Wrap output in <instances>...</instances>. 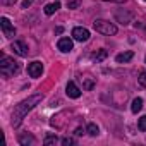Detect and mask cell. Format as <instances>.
Here are the masks:
<instances>
[{"label": "cell", "instance_id": "obj_16", "mask_svg": "<svg viewBox=\"0 0 146 146\" xmlns=\"http://www.w3.org/2000/svg\"><path fill=\"white\" fill-rule=\"evenodd\" d=\"M107 55H108V52L102 48V50H100V52L95 55V60H96V62H102V60H105V58H107Z\"/></svg>", "mask_w": 146, "mask_h": 146}, {"label": "cell", "instance_id": "obj_8", "mask_svg": "<svg viewBox=\"0 0 146 146\" xmlns=\"http://www.w3.org/2000/svg\"><path fill=\"white\" fill-rule=\"evenodd\" d=\"M65 93H67V96H69V98H74V100L81 96V90L76 86V83H72V81H69V83H67Z\"/></svg>", "mask_w": 146, "mask_h": 146}, {"label": "cell", "instance_id": "obj_14", "mask_svg": "<svg viewBox=\"0 0 146 146\" xmlns=\"http://www.w3.org/2000/svg\"><path fill=\"white\" fill-rule=\"evenodd\" d=\"M141 108H143V100H141V98H134V100H132V105H131L132 113H137Z\"/></svg>", "mask_w": 146, "mask_h": 146}, {"label": "cell", "instance_id": "obj_26", "mask_svg": "<svg viewBox=\"0 0 146 146\" xmlns=\"http://www.w3.org/2000/svg\"><path fill=\"white\" fill-rule=\"evenodd\" d=\"M105 2H117V4H122V2H125V0H105Z\"/></svg>", "mask_w": 146, "mask_h": 146}, {"label": "cell", "instance_id": "obj_20", "mask_svg": "<svg viewBox=\"0 0 146 146\" xmlns=\"http://www.w3.org/2000/svg\"><path fill=\"white\" fill-rule=\"evenodd\" d=\"M137 127H139V131H146V115H143L137 120Z\"/></svg>", "mask_w": 146, "mask_h": 146}, {"label": "cell", "instance_id": "obj_25", "mask_svg": "<svg viewBox=\"0 0 146 146\" xmlns=\"http://www.w3.org/2000/svg\"><path fill=\"white\" fill-rule=\"evenodd\" d=\"M83 132H84V131H83V129H81V127H78V129H76V132H74V134H76V136H81V134H83Z\"/></svg>", "mask_w": 146, "mask_h": 146}, {"label": "cell", "instance_id": "obj_5", "mask_svg": "<svg viewBox=\"0 0 146 146\" xmlns=\"http://www.w3.org/2000/svg\"><path fill=\"white\" fill-rule=\"evenodd\" d=\"M72 38H74L76 41H88L90 40V31L86 29V28H81V26H78V28H74L72 29Z\"/></svg>", "mask_w": 146, "mask_h": 146}, {"label": "cell", "instance_id": "obj_19", "mask_svg": "<svg viewBox=\"0 0 146 146\" xmlns=\"http://www.w3.org/2000/svg\"><path fill=\"white\" fill-rule=\"evenodd\" d=\"M95 86V81L91 79V78H84V83H83V88L84 90H91Z\"/></svg>", "mask_w": 146, "mask_h": 146}, {"label": "cell", "instance_id": "obj_17", "mask_svg": "<svg viewBox=\"0 0 146 146\" xmlns=\"http://www.w3.org/2000/svg\"><path fill=\"white\" fill-rule=\"evenodd\" d=\"M57 143H58V137H57V136H48V137H45V141H43V144H45V146L57 144Z\"/></svg>", "mask_w": 146, "mask_h": 146}, {"label": "cell", "instance_id": "obj_2", "mask_svg": "<svg viewBox=\"0 0 146 146\" xmlns=\"http://www.w3.org/2000/svg\"><path fill=\"white\" fill-rule=\"evenodd\" d=\"M0 70H2L4 76H11V74H16V72L19 70L17 67V62L11 57H2V60H0Z\"/></svg>", "mask_w": 146, "mask_h": 146}, {"label": "cell", "instance_id": "obj_23", "mask_svg": "<svg viewBox=\"0 0 146 146\" xmlns=\"http://www.w3.org/2000/svg\"><path fill=\"white\" fill-rule=\"evenodd\" d=\"M31 4H33V0H24V2H23V9H28Z\"/></svg>", "mask_w": 146, "mask_h": 146}, {"label": "cell", "instance_id": "obj_28", "mask_svg": "<svg viewBox=\"0 0 146 146\" xmlns=\"http://www.w3.org/2000/svg\"><path fill=\"white\" fill-rule=\"evenodd\" d=\"M144 2H146V0H144Z\"/></svg>", "mask_w": 146, "mask_h": 146}, {"label": "cell", "instance_id": "obj_18", "mask_svg": "<svg viewBox=\"0 0 146 146\" xmlns=\"http://www.w3.org/2000/svg\"><path fill=\"white\" fill-rule=\"evenodd\" d=\"M67 7H69V9H79V7H81V0H69V2H67Z\"/></svg>", "mask_w": 146, "mask_h": 146}, {"label": "cell", "instance_id": "obj_4", "mask_svg": "<svg viewBox=\"0 0 146 146\" xmlns=\"http://www.w3.org/2000/svg\"><path fill=\"white\" fill-rule=\"evenodd\" d=\"M0 26H2V31H4V36L5 38H14L16 36V28L11 24V21L7 17L0 19Z\"/></svg>", "mask_w": 146, "mask_h": 146}, {"label": "cell", "instance_id": "obj_24", "mask_svg": "<svg viewBox=\"0 0 146 146\" xmlns=\"http://www.w3.org/2000/svg\"><path fill=\"white\" fill-rule=\"evenodd\" d=\"M2 2L5 4V5H12V4H16L17 0H2Z\"/></svg>", "mask_w": 146, "mask_h": 146}, {"label": "cell", "instance_id": "obj_11", "mask_svg": "<svg viewBox=\"0 0 146 146\" xmlns=\"http://www.w3.org/2000/svg\"><path fill=\"white\" fill-rule=\"evenodd\" d=\"M132 57H134L132 52H124V53H119V55L115 57V60H117V64H125V62H129Z\"/></svg>", "mask_w": 146, "mask_h": 146}, {"label": "cell", "instance_id": "obj_3", "mask_svg": "<svg viewBox=\"0 0 146 146\" xmlns=\"http://www.w3.org/2000/svg\"><path fill=\"white\" fill-rule=\"evenodd\" d=\"M93 26H95V29H96L98 33L107 35V36L117 33V26L112 24V23H108V21H105V19H96V21L93 23Z\"/></svg>", "mask_w": 146, "mask_h": 146}, {"label": "cell", "instance_id": "obj_21", "mask_svg": "<svg viewBox=\"0 0 146 146\" xmlns=\"http://www.w3.org/2000/svg\"><path fill=\"white\" fill-rule=\"evenodd\" d=\"M137 81H139V84H141V86H144V88H146V72H141L139 78H137Z\"/></svg>", "mask_w": 146, "mask_h": 146}, {"label": "cell", "instance_id": "obj_27", "mask_svg": "<svg viewBox=\"0 0 146 146\" xmlns=\"http://www.w3.org/2000/svg\"><path fill=\"white\" fill-rule=\"evenodd\" d=\"M144 62H146V58H144Z\"/></svg>", "mask_w": 146, "mask_h": 146}, {"label": "cell", "instance_id": "obj_13", "mask_svg": "<svg viewBox=\"0 0 146 146\" xmlns=\"http://www.w3.org/2000/svg\"><path fill=\"white\" fill-rule=\"evenodd\" d=\"M115 17H117V21H120L122 24H127V23L132 19V14H129V12H125V14H120V12H117V14H115Z\"/></svg>", "mask_w": 146, "mask_h": 146}, {"label": "cell", "instance_id": "obj_15", "mask_svg": "<svg viewBox=\"0 0 146 146\" xmlns=\"http://www.w3.org/2000/svg\"><path fill=\"white\" fill-rule=\"evenodd\" d=\"M86 132H88L90 136H98L100 129H98V125H96V124H88V127H86Z\"/></svg>", "mask_w": 146, "mask_h": 146}, {"label": "cell", "instance_id": "obj_10", "mask_svg": "<svg viewBox=\"0 0 146 146\" xmlns=\"http://www.w3.org/2000/svg\"><path fill=\"white\" fill-rule=\"evenodd\" d=\"M58 9H60V2H58V0H55V2L45 5V14H46V16H52V14H55Z\"/></svg>", "mask_w": 146, "mask_h": 146}, {"label": "cell", "instance_id": "obj_12", "mask_svg": "<svg viewBox=\"0 0 146 146\" xmlns=\"http://www.w3.org/2000/svg\"><path fill=\"white\" fill-rule=\"evenodd\" d=\"M19 144H21V146L35 144V137H33L31 134H21V136H19Z\"/></svg>", "mask_w": 146, "mask_h": 146}, {"label": "cell", "instance_id": "obj_7", "mask_svg": "<svg viewBox=\"0 0 146 146\" xmlns=\"http://www.w3.org/2000/svg\"><path fill=\"white\" fill-rule=\"evenodd\" d=\"M12 50H14V53H17L19 57H28V53H29L28 45H26L24 41H14V43H12Z\"/></svg>", "mask_w": 146, "mask_h": 146}, {"label": "cell", "instance_id": "obj_6", "mask_svg": "<svg viewBox=\"0 0 146 146\" xmlns=\"http://www.w3.org/2000/svg\"><path fill=\"white\" fill-rule=\"evenodd\" d=\"M41 72H43V64H41V62L35 60V62L28 64V74H29L31 78H40Z\"/></svg>", "mask_w": 146, "mask_h": 146}, {"label": "cell", "instance_id": "obj_9", "mask_svg": "<svg viewBox=\"0 0 146 146\" xmlns=\"http://www.w3.org/2000/svg\"><path fill=\"white\" fill-rule=\"evenodd\" d=\"M57 46H58V50H60V52L67 53V52H70V50H72V46H74V43H72V40H70V38L64 36V38H60V40H58Z\"/></svg>", "mask_w": 146, "mask_h": 146}, {"label": "cell", "instance_id": "obj_22", "mask_svg": "<svg viewBox=\"0 0 146 146\" xmlns=\"http://www.w3.org/2000/svg\"><path fill=\"white\" fill-rule=\"evenodd\" d=\"M62 144H64V146H70V144H76V141L72 139V137H64V139H62Z\"/></svg>", "mask_w": 146, "mask_h": 146}, {"label": "cell", "instance_id": "obj_1", "mask_svg": "<svg viewBox=\"0 0 146 146\" xmlns=\"http://www.w3.org/2000/svg\"><path fill=\"white\" fill-rule=\"evenodd\" d=\"M43 100V95H33V96H29V98H26V100H23L21 103H17L16 107H14V112H12V120H11V125L16 129V127H19L21 125V122H23V119L26 117V113L28 112H31L40 102Z\"/></svg>", "mask_w": 146, "mask_h": 146}]
</instances>
